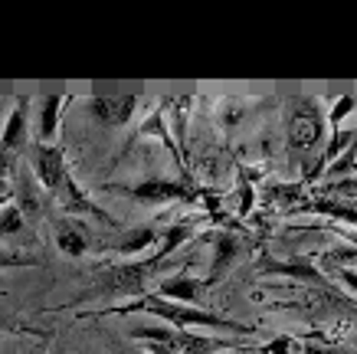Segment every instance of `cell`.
<instances>
[{"label": "cell", "instance_id": "obj_6", "mask_svg": "<svg viewBox=\"0 0 357 354\" xmlns=\"http://www.w3.org/2000/svg\"><path fill=\"white\" fill-rule=\"evenodd\" d=\"M56 200H59V207H63L66 214H76V216L86 214V216H96V220H105V223H115V220H112L102 207H96L92 200H89V193L82 191L73 177H66V181H63V187L56 191Z\"/></svg>", "mask_w": 357, "mask_h": 354}, {"label": "cell", "instance_id": "obj_10", "mask_svg": "<svg viewBox=\"0 0 357 354\" xmlns=\"http://www.w3.org/2000/svg\"><path fill=\"white\" fill-rule=\"evenodd\" d=\"M239 256V239L233 233H220L213 239V263H210V276H206V289L210 286H217L223 276H227V269L233 266V259Z\"/></svg>", "mask_w": 357, "mask_h": 354}, {"label": "cell", "instance_id": "obj_4", "mask_svg": "<svg viewBox=\"0 0 357 354\" xmlns=\"http://www.w3.org/2000/svg\"><path fill=\"white\" fill-rule=\"evenodd\" d=\"M135 102H138V96H92L89 112H92V118H96L98 125L119 128V125H128L131 121Z\"/></svg>", "mask_w": 357, "mask_h": 354}, {"label": "cell", "instance_id": "obj_26", "mask_svg": "<svg viewBox=\"0 0 357 354\" xmlns=\"http://www.w3.org/2000/svg\"><path fill=\"white\" fill-rule=\"evenodd\" d=\"M10 168H13V158H10V154H0V177L10 171Z\"/></svg>", "mask_w": 357, "mask_h": 354}, {"label": "cell", "instance_id": "obj_21", "mask_svg": "<svg viewBox=\"0 0 357 354\" xmlns=\"http://www.w3.org/2000/svg\"><path fill=\"white\" fill-rule=\"evenodd\" d=\"M351 108H354V96H341V98H337V105L331 108V115H328V118H331V128L337 131V125L344 121V115L351 112Z\"/></svg>", "mask_w": 357, "mask_h": 354}, {"label": "cell", "instance_id": "obj_12", "mask_svg": "<svg viewBox=\"0 0 357 354\" xmlns=\"http://www.w3.org/2000/svg\"><path fill=\"white\" fill-rule=\"evenodd\" d=\"M59 108H63V96H59V92L43 98V108H40V138H43L46 145L53 141L56 128H59Z\"/></svg>", "mask_w": 357, "mask_h": 354}, {"label": "cell", "instance_id": "obj_24", "mask_svg": "<svg viewBox=\"0 0 357 354\" xmlns=\"http://www.w3.org/2000/svg\"><path fill=\"white\" fill-rule=\"evenodd\" d=\"M302 354H344V351H335V348H321V344H305Z\"/></svg>", "mask_w": 357, "mask_h": 354}, {"label": "cell", "instance_id": "obj_13", "mask_svg": "<svg viewBox=\"0 0 357 354\" xmlns=\"http://www.w3.org/2000/svg\"><path fill=\"white\" fill-rule=\"evenodd\" d=\"M56 246L63 249L66 256H73V259H79L89 249L82 230H76L73 223H59V226H56Z\"/></svg>", "mask_w": 357, "mask_h": 354}, {"label": "cell", "instance_id": "obj_2", "mask_svg": "<svg viewBox=\"0 0 357 354\" xmlns=\"http://www.w3.org/2000/svg\"><path fill=\"white\" fill-rule=\"evenodd\" d=\"M135 311H148V315H158L167 325H177V328H217V332H233V334H252L256 325H243L233 322V318H223L217 311L197 309V305H184V302H171V299H158V295H144L138 302H125V305H112L105 309V315H135Z\"/></svg>", "mask_w": 357, "mask_h": 354}, {"label": "cell", "instance_id": "obj_16", "mask_svg": "<svg viewBox=\"0 0 357 354\" xmlns=\"http://www.w3.org/2000/svg\"><path fill=\"white\" fill-rule=\"evenodd\" d=\"M262 269H266V272H275V276H292V279H302V282H325L318 269L302 266V263H272V259H266Z\"/></svg>", "mask_w": 357, "mask_h": 354}, {"label": "cell", "instance_id": "obj_20", "mask_svg": "<svg viewBox=\"0 0 357 354\" xmlns=\"http://www.w3.org/2000/svg\"><path fill=\"white\" fill-rule=\"evenodd\" d=\"M256 351H259V354H298V351H295V341H292V338H285V334H282V338H275V341H269V344H259Z\"/></svg>", "mask_w": 357, "mask_h": 354}, {"label": "cell", "instance_id": "obj_9", "mask_svg": "<svg viewBox=\"0 0 357 354\" xmlns=\"http://www.w3.org/2000/svg\"><path fill=\"white\" fill-rule=\"evenodd\" d=\"M171 354H213V351H227L229 344L217 341V338H204V334L184 332V328H174L167 338Z\"/></svg>", "mask_w": 357, "mask_h": 354}, {"label": "cell", "instance_id": "obj_1", "mask_svg": "<svg viewBox=\"0 0 357 354\" xmlns=\"http://www.w3.org/2000/svg\"><path fill=\"white\" fill-rule=\"evenodd\" d=\"M187 233H190L187 226H171V230L164 233L161 249H158V253H154L151 259H141V263H125V266H112V269H105V272L98 276V282L92 286V289L79 292L76 302H89V299H98V295H138V292L144 289L148 276H151L154 269L161 266L164 259L171 256L174 249L184 243Z\"/></svg>", "mask_w": 357, "mask_h": 354}, {"label": "cell", "instance_id": "obj_11", "mask_svg": "<svg viewBox=\"0 0 357 354\" xmlns=\"http://www.w3.org/2000/svg\"><path fill=\"white\" fill-rule=\"evenodd\" d=\"M206 282L204 279H194V276H171V279L161 282V295H167L171 302H184V305H197L200 295H204Z\"/></svg>", "mask_w": 357, "mask_h": 354}, {"label": "cell", "instance_id": "obj_8", "mask_svg": "<svg viewBox=\"0 0 357 354\" xmlns=\"http://www.w3.org/2000/svg\"><path fill=\"white\" fill-rule=\"evenodd\" d=\"M23 141H26V98H20L17 108L7 115V125L0 131V154L17 158V151L23 148Z\"/></svg>", "mask_w": 357, "mask_h": 354}, {"label": "cell", "instance_id": "obj_19", "mask_svg": "<svg viewBox=\"0 0 357 354\" xmlns=\"http://www.w3.org/2000/svg\"><path fill=\"white\" fill-rule=\"evenodd\" d=\"M40 259L26 256V253H13L10 246H0V269H13V266H36Z\"/></svg>", "mask_w": 357, "mask_h": 354}, {"label": "cell", "instance_id": "obj_14", "mask_svg": "<svg viewBox=\"0 0 357 354\" xmlns=\"http://www.w3.org/2000/svg\"><path fill=\"white\" fill-rule=\"evenodd\" d=\"M154 243H158V233H154L151 226H138V230H128V233L121 236V239L112 249L128 256V253H141L144 246H154Z\"/></svg>", "mask_w": 357, "mask_h": 354}, {"label": "cell", "instance_id": "obj_23", "mask_svg": "<svg viewBox=\"0 0 357 354\" xmlns=\"http://www.w3.org/2000/svg\"><path fill=\"white\" fill-rule=\"evenodd\" d=\"M0 332H26V334H40L36 328H30V325L13 322L10 315H3V311H0Z\"/></svg>", "mask_w": 357, "mask_h": 354}, {"label": "cell", "instance_id": "obj_5", "mask_svg": "<svg viewBox=\"0 0 357 354\" xmlns=\"http://www.w3.org/2000/svg\"><path fill=\"white\" fill-rule=\"evenodd\" d=\"M33 171H36L40 184H43L50 193L59 191L63 181L69 177V174H66V164H63V151L56 148V145H36V148H33Z\"/></svg>", "mask_w": 357, "mask_h": 354}, {"label": "cell", "instance_id": "obj_15", "mask_svg": "<svg viewBox=\"0 0 357 354\" xmlns=\"http://www.w3.org/2000/svg\"><path fill=\"white\" fill-rule=\"evenodd\" d=\"M302 210H308V214L335 216V220H344V223H354V226H357V204H337V200H312V204H305Z\"/></svg>", "mask_w": 357, "mask_h": 354}, {"label": "cell", "instance_id": "obj_18", "mask_svg": "<svg viewBox=\"0 0 357 354\" xmlns=\"http://www.w3.org/2000/svg\"><path fill=\"white\" fill-rule=\"evenodd\" d=\"M17 207H20L23 216H36V214H40V200H36V193H33L30 181H20V187H17Z\"/></svg>", "mask_w": 357, "mask_h": 354}, {"label": "cell", "instance_id": "obj_28", "mask_svg": "<svg viewBox=\"0 0 357 354\" xmlns=\"http://www.w3.org/2000/svg\"><path fill=\"white\" fill-rule=\"evenodd\" d=\"M0 112H3V92H0Z\"/></svg>", "mask_w": 357, "mask_h": 354}, {"label": "cell", "instance_id": "obj_3", "mask_svg": "<svg viewBox=\"0 0 357 354\" xmlns=\"http://www.w3.org/2000/svg\"><path fill=\"white\" fill-rule=\"evenodd\" d=\"M325 138V115L321 108L314 105L312 98H298L289 108V141L298 154H308L312 148H318Z\"/></svg>", "mask_w": 357, "mask_h": 354}, {"label": "cell", "instance_id": "obj_17", "mask_svg": "<svg viewBox=\"0 0 357 354\" xmlns=\"http://www.w3.org/2000/svg\"><path fill=\"white\" fill-rule=\"evenodd\" d=\"M23 220H26V216L20 214L17 204L7 207V210H0V236H17L23 230Z\"/></svg>", "mask_w": 357, "mask_h": 354}, {"label": "cell", "instance_id": "obj_22", "mask_svg": "<svg viewBox=\"0 0 357 354\" xmlns=\"http://www.w3.org/2000/svg\"><path fill=\"white\" fill-rule=\"evenodd\" d=\"M354 158H357V135H354V141L347 145V151H344V154H341V158H337V161H335V168H331V174H347V171H351V164H354Z\"/></svg>", "mask_w": 357, "mask_h": 354}, {"label": "cell", "instance_id": "obj_25", "mask_svg": "<svg viewBox=\"0 0 357 354\" xmlns=\"http://www.w3.org/2000/svg\"><path fill=\"white\" fill-rule=\"evenodd\" d=\"M341 282H344V286H351V289L357 292V272H347V269H341Z\"/></svg>", "mask_w": 357, "mask_h": 354}, {"label": "cell", "instance_id": "obj_7", "mask_svg": "<svg viewBox=\"0 0 357 354\" xmlns=\"http://www.w3.org/2000/svg\"><path fill=\"white\" fill-rule=\"evenodd\" d=\"M128 197L141 200V204H167V200H187L184 184H174V181H144V184H135L128 187Z\"/></svg>", "mask_w": 357, "mask_h": 354}, {"label": "cell", "instance_id": "obj_27", "mask_svg": "<svg viewBox=\"0 0 357 354\" xmlns=\"http://www.w3.org/2000/svg\"><path fill=\"white\" fill-rule=\"evenodd\" d=\"M125 354H148V351H138V348H131V351H125Z\"/></svg>", "mask_w": 357, "mask_h": 354}]
</instances>
